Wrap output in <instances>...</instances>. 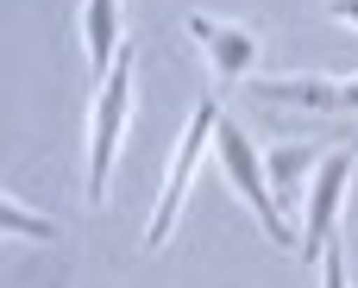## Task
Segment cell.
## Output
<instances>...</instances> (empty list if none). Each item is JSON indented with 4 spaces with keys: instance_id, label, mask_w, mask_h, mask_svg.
Wrapping results in <instances>:
<instances>
[{
    "instance_id": "cell-5",
    "label": "cell",
    "mask_w": 358,
    "mask_h": 288,
    "mask_svg": "<svg viewBox=\"0 0 358 288\" xmlns=\"http://www.w3.org/2000/svg\"><path fill=\"white\" fill-rule=\"evenodd\" d=\"M189 38L208 50V63H214V75L233 88V82H245L252 69H258V31L252 25H233V19H208V13H189Z\"/></svg>"
},
{
    "instance_id": "cell-11",
    "label": "cell",
    "mask_w": 358,
    "mask_h": 288,
    "mask_svg": "<svg viewBox=\"0 0 358 288\" xmlns=\"http://www.w3.org/2000/svg\"><path fill=\"white\" fill-rule=\"evenodd\" d=\"M327 13H334V19H346V25H358V0H327Z\"/></svg>"
},
{
    "instance_id": "cell-10",
    "label": "cell",
    "mask_w": 358,
    "mask_h": 288,
    "mask_svg": "<svg viewBox=\"0 0 358 288\" xmlns=\"http://www.w3.org/2000/svg\"><path fill=\"white\" fill-rule=\"evenodd\" d=\"M321 288H346V251H340V238L321 251Z\"/></svg>"
},
{
    "instance_id": "cell-3",
    "label": "cell",
    "mask_w": 358,
    "mask_h": 288,
    "mask_svg": "<svg viewBox=\"0 0 358 288\" xmlns=\"http://www.w3.org/2000/svg\"><path fill=\"white\" fill-rule=\"evenodd\" d=\"M214 132H220V100H201V107L189 113L182 138H176L170 182H164V201H157V213H151V232H145V245H151V251H164V238L176 232V220H182V201H189V188H195V169H201V157H208V138H214Z\"/></svg>"
},
{
    "instance_id": "cell-2",
    "label": "cell",
    "mask_w": 358,
    "mask_h": 288,
    "mask_svg": "<svg viewBox=\"0 0 358 288\" xmlns=\"http://www.w3.org/2000/svg\"><path fill=\"white\" fill-rule=\"evenodd\" d=\"M126 113H132V44L113 56V69L101 82V100H94V126H88V207L107 201V176H113V157H120V138H126Z\"/></svg>"
},
{
    "instance_id": "cell-6",
    "label": "cell",
    "mask_w": 358,
    "mask_h": 288,
    "mask_svg": "<svg viewBox=\"0 0 358 288\" xmlns=\"http://www.w3.org/2000/svg\"><path fill=\"white\" fill-rule=\"evenodd\" d=\"M252 94L283 100V107H308V113H358V75L334 82V75H271Z\"/></svg>"
},
{
    "instance_id": "cell-1",
    "label": "cell",
    "mask_w": 358,
    "mask_h": 288,
    "mask_svg": "<svg viewBox=\"0 0 358 288\" xmlns=\"http://www.w3.org/2000/svg\"><path fill=\"white\" fill-rule=\"evenodd\" d=\"M214 144H220V169H227V182H233V195L264 220V232L283 245V251H296L302 238H296V226L283 220V207H277V195H271V169H264V157H258V144L220 113V132H214Z\"/></svg>"
},
{
    "instance_id": "cell-9",
    "label": "cell",
    "mask_w": 358,
    "mask_h": 288,
    "mask_svg": "<svg viewBox=\"0 0 358 288\" xmlns=\"http://www.w3.org/2000/svg\"><path fill=\"white\" fill-rule=\"evenodd\" d=\"M0 232L6 238H31V245H50L57 238V220L38 213V207H25V201H13V195H0Z\"/></svg>"
},
{
    "instance_id": "cell-8",
    "label": "cell",
    "mask_w": 358,
    "mask_h": 288,
    "mask_svg": "<svg viewBox=\"0 0 358 288\" xmlns=\"http://www.w3.org/2000/svg\"><path fill=\"white\" fill-rule=\"evenodd\" d=\"M308 163H321V151H315V144H283V151L264 163V169H271V195H277L283 220H289V207L302 201V188H296V182H302V169H308Z\"/></svg>"
},
{
    "instance_id": "cell-7",
    "label": "cell",
    "mask_w": 358,
    "mask_h": 288,
    "mask_svg": "<svg viewBox=\"0 0 358 288\" xmlns=\"http://www.w3.org/2000/svg\"><path fill=\"white\" fill-rule=\"evenodd\" d=\"M82 50H88V75L107 82L113 56L126 50V31H120V0H82Z\"/></svg>"
},
{
    "instance_id": "cell-4",
    "label": "cell",
    "mask_w": 358,
    "mask_h": 288,
    "mask_svg": "<svg viewBox=\"0 0 358 288\" xmlns=\"http://www.w3.org/2000/svg\"><path fill=\"white\" fill-rule=\"evenodd\" d=\"M352 163L358 151L352 144H340V151H321V163H315V182H308V220H302V257L308 264H321V251L334 245V220H340V201H346V182H352Z\"/></svg>"
}]
</instances>
